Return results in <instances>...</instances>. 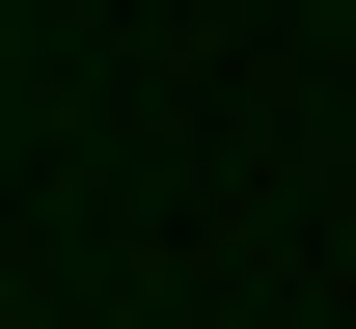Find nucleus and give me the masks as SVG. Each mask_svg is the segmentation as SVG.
<instances>
[{"instance_id": "obj_1", "label": "nucleus", "mask_w": 356, "mask_h": 329, "mask_svg": "<svg viewBox=\"0 0 356 329\" xmlns=\"http://www.w3.org/2000/svg\"><path fill=\"white\" fill-rule=\"evenodd\" d=\"M0 55H28V28H0Z\"/></svg>"}]
</instances>
